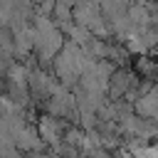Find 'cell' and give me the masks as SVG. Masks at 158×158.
<instances>
[{"label":"cell","instance_id":"6da1fadb","mask_svg":"<svg viewBox=\"0 0 158 158\" xmlns=\"http://www.w3.org/2000/svg\"><path fill=\"white\" fill-rule=\"evenodd\" d=\"M136 79H138V74H136L133 69H128V67H116L114 74L109 77V86H106V96H109V101H118V99H123L126 91L136 84Z\"/></svg>","mask_w":158,"mask_h":158}]
</instances>
